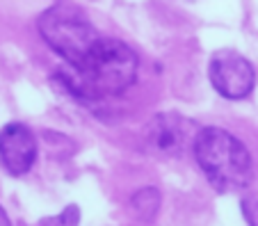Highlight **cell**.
I'll return each instance as SVG.
<instances>
[{
    "label": "cell",
    "instance_id": "obj_1",
    "mask_svg": "<svg viewBox=\"0 0 258 226\" xmlns=\"http://www.w3.org/2000/svg\"><path fill=\"white\" fill-rule=\"evenodd\" d=\"M137 55L119 39L101 37L89 57L59 80L80 101H103L123 94L137 78Z\"/></svg>",
    "mask_w": 258,
    "mask_h": 226
},
{
    "label": "cell",
    "instance_id": "obj_2",
    "mask_svg": "<svg viewBox=\"0 0 258 226\" xmlns=\"http://www.w3.org/2000/svg\"><path fill=\"white\" fill-rule=\"evenodd\" d=\"M195 156L201 172L217 192H235L251 183V156L247 146L224 128H201L195 135Z\"/></svg>",
    "mask_w": 258,
    "mask_h": 226
},
{
    "label": "cell",
    "instance_id": "obj_3",
    "mask_svg": "<svg viewBox=\"0 0 258 226\" xmlns=\"http://www.w3.org/2000/svg\"><path fill=\"white\" fill-rule=\"evenodd\" d=\"M37 28H39L41 39L71 69L80 66L89 57L94 46L101 41V35L96 32L92 21L87 19V14L80 7L71 5V3H64V0L50 5L39 16Z\"/></svg>",
    "mask_w": 258,
    "mask_h": 226
},
{
    "label": "cell",
    "instance_id": "obj_4",
    "mask_svg": "<svg viewBox=\"0 0 258 226\" xmlns=\"http://www.w3.org/2000/svg\"><path fill=\"white\" fill-rule=\"evenodd\" d=\"M208 76L215 92L229 101L247 99L256 87V71L251 62L235 50H217L210 57Z\"/></svg>",
    "mask_w": 258,
    "mask_h": 226
},
{
    "label": "cell",
    "instance_id": "obj_5",
    "mask_svg": "<svg viewBox=\"0 0 258 226\" xmlns=\"http://www.w3.org/2000/svg\"><path fill=\"white\" fill-rule=\"evenodd\" d=\"M0 163L12 176H23L37 163V139L25 123H7L0 130Z\"/></svg>",
    "mask_w": 258,
    "mask_h": 226
},
{
    "label": "cell",
    "instance_id": "obj_6",
    "mask_svg": "<svg viewBox=\"0 0 258 226\" xmlns=\"http://www.w3.org/2000/svg\"><path fill=\"white\" fill-rule=\"evenodd\" d=\"M192 135H197L192 133V121L180 114H156L144 130L146 144L158 156H180Z\"/></svg>",
    "mask_w": 258,
    "mask_h": 226
},
{
    "label": "cell",
    "instance_id": "obj_7",
    "mask_svg": "<svg viewBox=\"0 0 258 226\" xmlns=\"http://www.w3.org/2000/svg\"><path fill=\"white\" fill-rule=\"evenodd\" d=\"M133 210L135 215L140 217L142 221H153V217L158 215V208H160V192L156 187H142L140 192L133 194V201H131Z\"/></svg>",
    "mask_w": 258,
    "mask_h": 226
},
{
    "label": "cell",
    "instance_id": "obj_8",
    "mask_svg": "<svg viewBox=\"0 0 258 226\" xmlns=\"http://www.w3.org/2000/svg\"><path fill=\"white\" fill-rule=\"evenodd\" d=\"M78 221H80L78 206H67L57 217L44 219V226H78Z\"/></svg>",
    "mask_w": 258,
    "mask_h": 226
},
{
    "label": "cell",
    "instance_id": "obj_9",
    "mask_svg": "<svg viewBox=\"0 0 258 226\" xmlns=\"http://www.w3.org/2000/svg\"><path fill=\"white\" fill-rule=\"evenodd\" d=\"M242 215L249 226H258V194H249L242 199Z\"/></svg>",
    "mask_w": 258,
    "mask_h": 226
},
{
    "label": "cell",
    "instance_id": "obj_10",
    "mask_svg": "<svg viewBox=\"0 0 258 226\" xmlns=\"http://www.w3.org/2000/svg\"><path fill=\"white\" fill-rule=\"evenodd\" d=\"M0 226H12L10 217H7V212H5V208L3 206H0Z\"/></svg>",
    "mask_w": 258,
    "mask_h": 226
}]
</instances>
